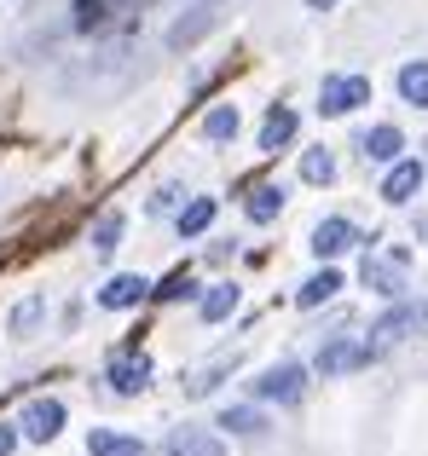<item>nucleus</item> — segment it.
<instances>
[{
    "label": "nucleus",
    "mask_w": 428,
    "mask_h": 456,
    "mask_svg": "<svg viewBox=\"0 0 428 456\" xmlns=\"http://www.w3.org/2000/svg\"><path fill=\"white\" fill-rule=\"evenodd\" d=\"M423 323H428V312H423V306H411V301H399L394 312H383V318H376V323H371V341H365V346H371V353H376V358H383V353H388V346H399V341H406V335H417V330H423Z\"/></svg>",
    "instance_id": "nucleus-1"
},
{
    "label": "nucleus",
    "mask_w": 428,
    "mask_h": 456,
    "mask_svg": "<svg viewBox=\"0 0 428 456\" xmlns=\"http://www.w3.org/2000/svg\"><path fill=\"white\" fill-rule=\"evenodd\" d=\"M359 104H371V81L365 76H325V87H318V110L325 116H348Z\"/></svg>",
    "instance_id": "nucleus-2"
},
{
    "label": "nucleus",
    "mask_w": 428,
    "mask_h": 456,
    "mask_svg": "<svg viewBox=\"0 0 428 456\" xmlns=\"http://www.w3.org/2000/svg\"><path fill=\"white\" fill-rule=\"evenodd\" d=\"M58 428H64V404L58 399H29L18 416V439H35V445H46V439H58Z\"/></svg>",
    "instance_id": "nucleus-3"
},
{
    "label": "nucleus",
    "mask_w": 428,
    "mask_h": 456,
    "mask_svg": "<svg viewBox=\"0 0 428 456\" xmlns=\"http://www.w3.org/2000/svg\"><path fill=\"white\" fill-rule=\"evenodd\" d=\"M255 393L260 399H278V404H295L307 393V370L301 364H278V370H267V376L255 381Z\"/></svg>",
    "instance_id": "nucleus-4"
},
{
    "label": "nucleus",
    "mask_w": 428,
    "mask_h": 456,
    "mask_svg": "<svg viewBox=\"0 0 428 456\" xmlns=\"http://www.w3.org/2000/svg\"><path fill=\"white\" fill-rule=\"evenodd\" d=\"M371 346L365 341H348V335H342V341H330V346H318V376H342V370H359V364H371Z\"/></svg>",
    "instance_id": "nucleus-5"
},
{
    "label": "nucleus",
    "mask_w": 428,
    "mask_h": 456,
    "mask_svg": "<svg viewBox=\"0 0 428 456\" xmlns=\"http://www.w3.org/2000/svg\"><path fill=\"white\" fill-rule=\"evenodd\" d=\"M353 243H365V237H359V225H348V220H318V225H313V255H318V260L348 255Z\"/></svg>",
    "instance_id": "nucleus-6"
},
{
    "label": "nucleus",
    "mask_w": 428,
    "mask_h": 456,
    "mask_svg": "<svg viewBox=\"0 0 428 456\" xmlns=\"http://www.w3.org/2000/svg\"><path fill=\"white\" fill-rule=\"evenodd\" d=\"M162 456H226V445L209 428H174V434L162 439Z\"/></svg>",
    "instance_id": "nucleus-7"
},
{
    "label": "nucleus",
    "mask_w": 428,
    "mask_h": 456,
    "mask_svg": "<svg viewBox=\"0 0 428 456\" xmlns=\"http://www.w3.org/2000/svg\"><path fill=\"white\" fill-rule=\"evenodd\" d=\"M151 295V283L139 278V272H122V278H111L99 289V306H111V312H128V306H139Z\"/></svg>",
    "instance_id": "nucleus-8"
},
{
    "label": "nucleus",
    "mask_w": 428,
    "mask_h": 456,
    "mask_svg": "<svg viewBox=\"0 0 428 456\" xmlns=\"http://www.w3.org/2000/svg\"><path fill=\"white\" fill-rule=\"evenodd\" d=\"M111 387L116 393H145L151 387V358L145 353H122L111 364Z\"/></svg>",
    "instance_id": "nucleus-9"
},
{
    "label": "nucleus",
    "mask_w": 428,
    "mask_h": 456,
    "mask_svg": "<svg viewBox=\"0 0 428 456\" xmlns=\"http://www.w3.org/2000/svg\"><path fill=\"white\" fill-rule=\"evenodd\" d=\"M232 370H237V346H232V353H214L209 364H197L192 376H185V393H192V399H203V393L220 387V376H232Z\"/></svg>",
    "instance_id": "nucleus-10"
},
{
    "label": "nucleus",
    "mask_w": 428,
    "mask_h": 456,
    "mask_svg": "<svg viewBox=\"0 0 428 456\" xmlns=\"http://www.w3.org/2000/svg\"><path fill=\"white\" fill-rule=\"evenodd\" d=\"M295 139V110H284V104H272L267 110V122H260V151H272L278 156L284 145Z\"/></svg>",
    "instance_id": "nucleus-11"
},
{
    "label": "nucleus",
    "mask_w": 428,
    "mask_h": 456,
    "mask_svg": "<svg viewBox=\"0 0 428 456\" xmlns=\"http://www.w3.org/2000/svg\"><path fill=\"white\" fill-rule=\"evenodd\" d=\"M423 191V162H394V174L383 179V197L388 202H411Z\"/></svg>",
    "instance_id": "nucleus-12"
},
{
    "label": "nucleus",
    "mask_w": 428,
    "mask_h": 456,
    "mask_svg": "<svg viewBox=\"0 0 428 456\" xmlns=\"http://www.w3.org/2000/svg\"><path fill=\"white\" fill-rule=\"evenodd\" d=\"M365 289H376V295H399L406 289V272H399V260H365Z\"/></svg>",
    "instance_id": "nucleus-13"
},
{
    "label": "nucleus",
    "mask_w": 428,
    "mask_h": 456,
    "mask_svg": "<svg viewBox=\"0 0 428 456\" xmlns=\"http://www.w3.org/2000/svg\"><path fill=\"white\" fill-rule=\"evenodd\" d=\"M359 151L371 156V162H399V151H406V139H399V127H371V134L359 139Z\"/></svg>",
    "instance_id": "nucleus-14"
},
{
    "label": "nucleus",
    "mask_w": 428,
    "mask_h": 456,
    "mask_svg": "<svg viewBox=\"0 0 428 456\" xmlns=\"http://www.w3.org/2000/svg\"><path fill=\"white\" fill-rule=\"evenodd\" d=\"M87 456H145L134 434H104V428H93L87 434Z\"/></svg>",
    "instance_id": "nucleus-15"
},
{
    "label": "nucleus",
    "mask_w": 428,
    "mask_h": 456,
    "mask_svg": "<svg viewBox=\"0 0 428 456\" xmlns=\"http://www.w3.org/2000/svg\"><path fill=\"white\" fill-rule=\"evenodd\" d=\"M220 428H232V434L255 439V434H267V416H260L255 404H226V411H220Z\"/></svg>",
    "instance_id": "nucleus-16"
},
{
    "label": "nucleus",
    "mask_w": 428,
    "mask_h": 456,
    "mask_svg": "<svg viewBox=\"0 0 428 456\" xmlns=\"http://www.w3.org/2000/svg\"><path fill=\"white\" fill-rule=\"evenodd\" d=\"M336 289H342V272H336V266H325V272H313V278L301 283V295H295V301H301V306H325Z\"/></svg>",
    "instance_id": "nucleus-17"
},
{
    "label": "nucleus",
    "mask_w": 428,
    "mask_h": 456,
    "mask_svg": "<svg viewBox=\"0 0 428 456\" xmlns=\"http://www.w3.org/2000/svg\"><path fill=\"white\" fill-rule=\"evenodd\" d=\"M278 214H284V191L278 185H255V191H249V220H255V225L278 220Z\"/></svg>",
    "instance_id": "nucleus-18"
},
{
    "label": "nucleus",
    "mask_w": 428,
    "mask_h": 456,
    "mask_svg": "<svg viewBox=\"0 0 428 456\" xmlns=\"http://www.w3.org/2000/svg\"><path fill=\"white\" fill-rule=\"evenodd\" d=\"M232 312H237V289H232V283H214V289L203 295V318L220 323V318H232Z\"/></svg>",
    "instance_id": "nucleus-19"
},
{
    "label": "nucleus",
    "mask_w": 428,
    "mask_h": 456,
    "mask_svg": "<svg viewBox=\"0 0 428 456\" xmlns=\"http://www.w3.org/2000/svg\"><path fill=\"white\" fill-rule=\"evenodd\" d=\"M301 179L307 185H330V179H336V156L330 151H307L301 156Z\"/></svg>",
    "instance_id": "nucleus-20"
},
{
    "label": "nucleus",
    "mask_w": 428,
    "mask_h": 456,
    "mask_svg": "<svg viewBox=\"0 0 428 456\" xmlns=\"http://www.w3.org/2000/svg\"><path fill=\"white\" fill-rule=\"evenodd\" d=\"M399 93H406V104H428V64L423 58L399 69Z\"/></svg>",
    "instance_id": "nucleus-21"
},
{
    "label": "nucleus",
    "mask_w": 428,
    "mask_h": 456,
    "mask_svg": "<svg viewBox=\"0 0 428 456\" xmlns=\"http://www.w3.org/2000/svg\"><path fill=\"white\" fill-rule=\"evenodd\" d=\"M104 23H111V0H76V29L81 35L104 29Z\"/></svg>",
    "instance_id": "nucleus-22"
},
{
    "label": "nucleus",
    "mask_w": 428,
    "mask_h": 456,
    "mask_svg": "<svg viewBox=\"0 0 428 456\" xmlns=\"http://www.w3.org/2000/svg\"><path fill=\"white\" fill-rule=\"evenodd\" d=\"M116 237H122V214H99V225H93V255H111L116 248Z\"/></svg>",
    "instance_id": "nucleus-23"
},
{
    "label": "nucleus",
    "mask_w": 428,
    "mask_h": 456,
    "mask_svg": "<svg viewBox=\"0 0 428 456\" xmlns=\"http://www.w3.org/2000/svg\"><path fill=\"white\" fill-rule=\"evenodd\" d=\"M209 220H214V202H209V197H197L192 208H180V232H185V237L209 232Z\"/></svg>",
    "instance_id": "nucleus-24"
},
{
    "label": "nucleus",
    "mask_w": 428,
    "mask_h": 456,
    "mask_svg": "<svg viewBox=\"0 0 428 456\" xmlns=\"http://www.w3.org/2000/svg\"><path fill=\"white\" fill-rule=\"evenodd\" d=\"M203 134H209V139H237V110H232V104L209 110V116H203Z\"/></svg>",
    "instance_id": "nucleus-25"
},
{
    "label": "nucleus",
    "mask_w": 428,
    "mask_h": 456,
    "mask_svg": "<svg viewBox=\"0 0 428 456\" xmlns=\"http://www.w3.org/2000/svg\"><path fill=\"white\" fill-rule=\"evenodd\" d=\"M41 312H46V301H41V295H29V301L12 312V335H29L35 323H41Z\"/></svg>",
    "instance_id": "nucleus-26"
},
{
    "label": "nucleus",
    "mask_w": 428,
    "mask_h": 456,
    "mask_svg": "<svg viewBox=\"0 0 428 456\" xmlns=\"http://www.w3.org/2000/svg\"><path fill=\"white\" fill-rule=\"evenodd\" d=\"M185 295H192V272H174V278L157 289V301H185Z\"/></svg>",
    "instance_id": "nucleus-27"
},
{
    "label": "nucleus",
    "mask_w": 428,
    "mask_h": 456,
    "mask_svg": "<svg viewBox=\"0 0 428 456\" xmlns=\"http://www.w3.org/2000/svg\"><path fill=\"white\" fill-rule=\"evenodd\" d=\"M12 451H18V428L0 422V456H12Z\"/></svg>",
    "instance_id": "nucleus-28"
},
{
    "label": "nucleus",
    "mask_w": 428,
    "mask_h": 456,
    "mask_svg": "<svg viewBox=\"0 0 428 456\" xmlns=\"http://www.w3.org/2000/svg\"><path fill=\"white\" fill-rule=\"evenodd\" d=\"M307 6H318V12H325V6H330V0H307Z\"/></svg>",
    "instance_id": "nucleus-29"
}]
</instances>
